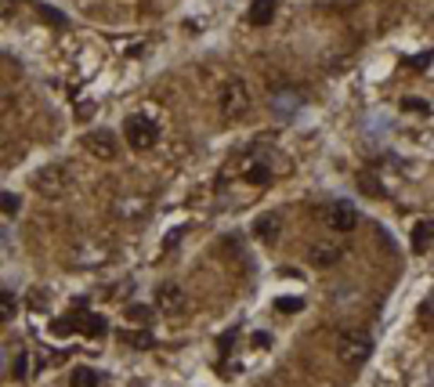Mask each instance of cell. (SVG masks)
Wrapping results in <instances>:
<instances>
[{
    "mask_svg": "<svg viewBox=\"0 0 434 387\" xmlns=\"http://www.w3.org/2000/svg\"><path fill=\"white\" fill-rule=\"evenodd\" d=\"M119 344H127L134 351H148V347H156V337H152L148 330H123L119 333Z\"/></svg>",
    "mask_w": 434,
    "mask_h": 387,
    "instance_id": "11",
    "label": "cell"
},
{
    "mask_svg": "<svg viewBox=\"0 0 434 387\" xmlns=\"http://www.w3.org/2000/svg\"><path fill=\"white\" fill-rule=\"evenodd\" d=\"M235 337H239V330H235V326H232L228 333H221V340H217V351H221V354H228V351H232V340H235Z\"/></svg>",
    "mask_w": 434,
    "mask_h": 387,
    "instance_id": "23",
    "label": "cell"
},
{
    "mask_svg": "<svg viewBox=\"0 0 434 387\" xmlns=\"http://www.w3.org/2000/svg\"><path fill=\"white\" fill-rule=\"evenodd\" d=\"M254 232H257L261 243H275L278 239V217L275 214H261L257 224H254Z\"/></svg>",
    "mask_w": 434,
    "mask_h": 387,
    "instance_id": "13",
    "label": "cell"
},
{
    "mask_svg": "<svg viewBox=\"0 0 434 387\" xmlns=\"http://www.w3.org/2000/svg\"><path fill=\"white\" fill-rule=\"evenodd\" d=\"M217 105H221V116L225 120H242L246 112H250V91H246L242 80H228L221 91H217Z\"/></svg>",
    "mask_w": 434,
    "mask_h": 387,
    "instance_id": "2",
    "label": "cell"
},
{
    "mask_svg": "<svg viewBox=\"0 0 434 387\" xmlns=\"http://www.w3.org/2000/svg\"><path fill=\"white\" fill-rule=\"evenodd\" d=\"M304 308V301H297V297H283V301H275V311H283V315H293V311H300Z\"/></svg>",
    "mask_w": 434,
    "mask_h": 387,
    "instance_id": "21",
    "label": "cell"
},
{
    "mask_svg": "<svg viewBox=\"0 0 434 387\" xmlns=\"http://www.w3.org/2000/svg\"><path fill=\"white\" fill-rule=\"evenodd\" d=\"M127 318H131V322H138V326H145V322L152 318V308H145V304H131V308H127Z\"/></svg>",
    "mask_w": 434,
    "mask_h": 387,
    "instance_id": "19",
    "label": "cell"
},
{
    "mask_svg": "<svg viewBox=\"0 0 434 387\" xmlns=\"http://www.w3.org/2000/svg\"><path fill=\"white\" fill-rule=\"evenodd\" d=\"M184 289L177 286V282H163L160 289H156V308L163 311V315H181L184 311Z\"/></svg>",
    "mask_w": 434,
    "mask_h": 387,
    "instance_id": "7",
    "label": "cell"
},
{
    "mask_svg": "<svg viewBox=\"0 0 434 387\" xmlns=\"http://www.w3.org/2000/svg\"><path fill=\"white\" fill-rule=\"evenodd\" d=\"M268 340H271V337H268V333H254V344H257V347H264V344H268Z\"/></svg>",
    "mask_w": 434,
    "mask_h": 387,
    "instance_id": "25",
    "label": "cell"
},
{
    "mask_svg": "<svg viewBox=\"0 0 434 387\" xmlns=\"http://www.w3.org/2000/svg\"><path fill=\"white\" fill-rule=\"evenodd\" d=\"M69 383H73V387H98V383H102V373H95L90 366H76L73 376H69Z\"/></svg>",
    "mask_w": 434,
    "mask_h": 387,
    "instance_id": "16",
    "label": "cell"
},
{
    "mask_svg": "<svg viewBox=\"0 0 434 387\" xmlns=\"http://www.w3.org/2000/svg\"><path fill=\"white\" fill-rule=\"evenodd\" d=\"M105 318L102 315H90V311H80V322H76V333H87V337H105Z\"/></svg>",
    "mask_w": 434,
    "mask_h": 387,
    "instance_id": "12",
    "label": "cell"
},
{
    "mask_svg": "<svg viewBox=\"0 0 434 387\" xmlns=\"http://www.w3.org/2000/svg\"><path fill=\"white\" fill-rule=\"evenodd\" d=\"M340 257H344V250L333 246V243H312L307 246V261H312L315 268H329V265L340 261Z\"/></svg>",
    "mask_w": 434,
    "mask_h": 387,
    "instance_id": "10",
    "label": "cell"
},
{
    "mask_svg": "<svg viewBox=\"0 0 434 387\" xmlns=\"http://www.w3.org/2000/svg\"><path fill=\"white\" fill-rule=\"evenodd\" d=\"M401 109H409V112H430V105L423 98H406V102H401Z\"/></svg>",
    "mask_w": 434,
    "mask_h": 387,
    "instance_id": "24",
    "label": "cell"
},
{
    "mask_svg": "<svg viewBox=\"0 0 434 387\" xmlns=\"http://www.w3.org/2000/svg\"><path fill=\"white\" fill-rule=\"evenodd\" d=\"M37 11H40V18H47V22H54V25H66V15L54 11V8H44V4H40Z\"/></svg>",
    "mask_w": 434,
    "mask_h": 387,
    "instance_id": "22",
    "label": "cell"
},
{
    "mask_svg": "<svg viewBox=\"0 0 434 387\" xmlns=\"http://www.w3.org/2000/svg\"><path fill=\"white\" fill-rule=\"evenodd\" d=\"M15 311H18L15 294H8V289H0V322H11V318H15Z\"/></svg>",
    "mask_w": 434,
    "mask_h": 387,
    "instance_id": "17",
    "label": "cell"
},
{
    "mask_svg": "<svg viewBox=\"0 0 434 387\" xmlns=\"http://www.w3.org/2000/svg\"><path fill=\"white\" fill-rule=\"evenodd\" d=\"M33 188L40 192V196H47V200H58V196H66V188H69V171L66 167H44V171H37L33 174Z\"/></svg>",
    "mask_w": 434,
    "mask_h": 387,
    "instance_id": "5",
    "label": "cell"
},
{
    "mask_svg": "<svg viewBox=\"0 0 434 387\" xmlns=\"http://www.w3.org/2000/svg\"><path fill=\"white\" fill-rule=\"evenodd\" d=\"M322 224L329 232H355V224H358V210H355V203H348V200H333V203H326L322 207Z\"/></svg>",
    "mask_w": 434,
    "mask_h": 387,
    "instance_id": "4",
    "label": "cell"
},
{
    "mask_svg": "<svg viewBox=\"0 0 434 387\" xmlns=\"http://www.w3.org/2000/svg\"><path fill=\"white\" fill-rule=\"evenodd\" d=\"M430 243H434V221H416L413 224V250L423 253Z\"/></svg>",
    "mask_w": 434,
    "mask_h": 387,
    "instance_id": "14",
    "label": "cell"
},
{
    "mask_svg": "<svg viewBox=\"0 0 434 387\" xmlns=\"http://www.w3.org/2000/svg\"><path fill=\"white\" fill-rule=\"evenodd\" d=\"M0 210H4L8 217H15V214L22 210V200H18V196H11V192H0Z\"/></svg>",
    "mask_w": 434,
    "mask_h": 387,
    "instance_id": "18",
    "label": "cell"
},
{
    "mask_svg": "<svg viewBox=\"0 0 434 387\" xmlns=\"http://www.w3.org/2000/svg\"><path fill=\"white\" fill-rule=\"evenodd\" d=\"M83 145H87L90 156H98V159H116V152H119L112 131H90V134L83 138Z\"/></svg>",
    "mask_w": 434,
    "mask_h": 387,
    "instance_id": "8",
    "label": "cell"
},
{
    "mask_svg": "<svg viewBox=\"0 0 434 387\" xmlns=\"http://www.w3.org/2000/svg\"><path fill=\"white\" fill-rule=\"evenodd\" d=\"M11 373H15L18 380H25V376H29V354H25V351H18V354H15V362H11Z\"/></svg>",
    "mask_w": 434,
    "mask_h": 387,
    "instance_id": "20",
    "label": "cell"
},
{
    "mask_svg": "<svg viewBox=\"0 0 434 387\" xmlns=\"http://www.w3.org/2000/svg\"><path fill=\"white\" fill-rule=\"evenodd\" d=\"M333 351H336V362L344 369H362L369 362V354H373V337L365 330H340L336 340H333Z\"/></svg>",
    "mask_w": 434,
    "mask_h": 387,
    "instance_id": "1",
    "label": "cell"
},
{
    "mask_svg": "<svg viewBox=\"0 0 434 387\" xmlns=\"http://www.w3.org/2000/svg\"><path fill=\"white\" fill-rule=\"evenodd\" d=\"M123 138H127L131 149H141V152H145V149L156 145L160 127H156V120H152V116L134 112V116H127V123H123Z\"/></svg>",
    "mask_w": 434,
    "mask_h": 387,
    "instance_id": "3",
    "label": "cell"
},
{
    "mask_svg": "<svg viewBox=\"0 0 434 387\" xmlns=\"http://www.w3.org/2000/svg\"><path fill=\"white\" fill-rule=\"evenodd\" d=\"M250 25H268L275 18V0H254V8H250Z\"/></svg>",
    "mask_w": 434,
    "mask_h": 387,
    "instance_id": "15",
    "label": "cell"
},
{
    "mask_svg": "<svg viewBox=\"0 0 434 387\" xmlns=\"http://www.w3.org/2000/svg\"><path fill=\"white\" fill-rule=\"evenodd\" d=\"M297 109H300V94H297V91L283 87V91H275V94H271V112H275V116L293 120V112H297Z\"/></svg>",
    "mask_w": 434,
    "mask_h": 387,
    "instance_id": "9",
    "label": "cell"
},
{
    "mask_svg": "<svg viewBox=\"0 0 434 387\" xmlns=\"http://www.w3.org/2000/svg\"><path fill=\"white\" fill-rule=\"evenodd\" d=\"M242 178L250 181V185H268V181L275 178V163H271L264 152H254V156L242 163Z\"/></svg>",
    "mask_w": 434,
    "mask_h": 387,
    "instance_id": "6",
    "label": "cell"
}]
</instances>
